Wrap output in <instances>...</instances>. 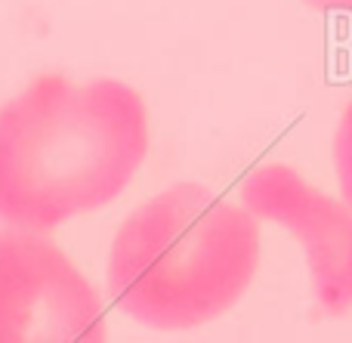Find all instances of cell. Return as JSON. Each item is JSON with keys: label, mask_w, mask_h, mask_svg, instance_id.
I'll list each match as a JSON object with an SVG mask.
<instances>
[{"label": "cell", "mask_w": 352, "mask_h": 343, "mask_svg": "<svg viewBox=\"0 0 352 343\" xmlns=\"http://www.w3.org/2000/svg\"><path fill=\"white\" fill-rule=\"evenodd\" d=\"M241 204L285 226L303 245L312 294L324 316L352 309V208L306 183L287 164H263L241 183Z\"/></svg>", "instance_id": "277c9868"}, {"label": "cell", "mask_w": 352, "mask_h": 343, "mask_svg": "<svg viewBox=\"0 0 352 343\" xmlns=\"http://www.w3.org/2000/svg\"><path fill=\"white\" fill-rule=\"evenodd\" d=\"M260 269V223L198 183L140 204L111 241L109 291L146 328L188 331L229 313Z\"/></svg>", "instance_id": "7a4b0ae2"}, {"label": "cell", "mask_w": 352, "mask_h": 343, "mask_svg": "<svg viewBox=\"0 0 352 343\" xmlns=\"http://www.w3.org/2000/svg\"><path fill=\"white\" fill-rule=\"evenodd\" d=\"M148 155V111L124 80H31L0 109V220L50 232L111 204Z\"/></svg>", "instance_id": "6da1fadb"}, {"label": "cell", "mask_w": 352, "mask_h": 343, "mask_svg": "<svg viewBox=\"0 0 352 343\" xmlns=\"http://www.w3.org/2000/svg\"><path fill=\"white\" fill-rule=\"evenodd\" d=\"M334 170L343 201L352 208V99L346 102L334 133Z\"/></svg>", "instance_id": "5b68a950"}, {"label": "cell", "mask_w": 352, "mask_h": 343, "mask_svg": "<svg viewBox=\"0 0 352 343\" xmlns=\"http://www.w3.org/2000/svg\"><path fill=\"white\" fill-rule=\"evenodd\" d=\"M0 343H105L96 288L41 232L0 229Z\"/></svg>", "instance_id": "3957f363"}, {"label": "cell", "mask_w": 352, "mask_h": 343, "mask_svg": "<svg viewBox=\"0 0 352 343\" xmlns=\"http://www.w3.org/2000/svg\"><path fill=\"white\" fill-rule=\"evenodd\" d=\"M303 3L322 12H352V0H303Z\"/></svg>", "instance_id": "8992f818"}]
</instances>
